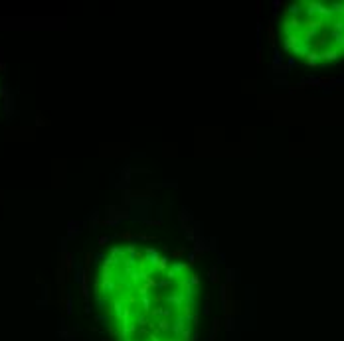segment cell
<instances>
[{
  "label": "cell",
  "mask_w": 344,
  "mask_h": 341,
  "mask_svg": "<svg viewBox=\"0 0 344 341\" xmlns=\"http://www.w3.org/2000/svg\"><path fill=\"white\" fill-rule=\"evenodd\" d=\"M279 42L305 65L344 59V0H305L285 8L277 24Z\"/></svg>",
  "instance_id": "6da1fadb"
}]
</instances>
